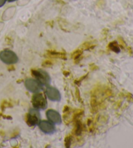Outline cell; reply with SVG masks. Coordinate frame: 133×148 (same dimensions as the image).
Wrapping results in <instances>:
<instances>
[{
  "label": "cell",
  "mask_w": 133,
  "mask_h": 148,
  "mask_svg": "<svg viewBox=\"0 0 133 148\" xmlns=\"http://www.w3.org/2000/svg\"><path fill=\"white\" fill-rule=\"evenodd\" d=\"M31 103L33 108L38 110H43L48 107L46 95H45V93H41V91L33 94Z\"/></svg>",
  "instance_id": "6da1fadb"
},
{
  "label": "cell",
  "mask_w": 133,
  "mask_h": 148,
  "mask_svg": "<svg viewBox=\"0 0 133 148\" xmlns=\"http://www.w3.org/2000/svg\"><path fill=\"white\" fill-rule=\"evenodd\" d=\"M0 60L7 65H13L18 62L19 59L13 51L5 49L0 52Z\"/></svg>",
  "instance_id": "7a4b0ae2"
},
{
  "label": "cell",
  "mask_w": 133,
  "mask_h": 148,
  "mask_svg": "<svg viewBox=\"0 0 133 148\" xmlns=\"http://www.w3.org/2000/svg\"><path fill=\"white\" fill-rule=\"evenodd\" d=\"M31 74L33 77L37 79L44 87L50 85L51 82V77L46 71L42 69H33L31 71Z\"/></svg>",
  "instance_id": "3957f363"
},
{
  "label": "cell",
  "mask_w": 133,
  "mask_h": 148,
  "mask_svg": "<svg viewBox=\"0 0 133 148\" xmlns=\"http://www.w3.org/2000/svg\"><path fill=\"white\" fill-rule=\"evenodd\" d=\"M25 121L28 126L36 127L40 121V114L39 110L36 108H30L26 115Z\"/></svg>",
  "instance_id": "277c9868"
},
{
  "label": "cell",
  "mask_w": 133,
  "mask_h": 148,
  "mask_svg": "<svg viewBox=\"0 0 133 148\" xmlns=\"http://www.w3.org/2000/svg\"><path fill=\"white\" fill-rule=\"evenodd\" d=\"M25 87L26 88L27 90L31 93H35L37 92H40L44 89V86H43L42 84H40L37 79L32 78H27L25 80Z\"/></svg>",
  "instance_id": "5b68a950"
},
{
  "label": "cell",
  "mask_w": 133,
  "mask_h": 148,
  "mask_svg": "<svg viewBox=\"0 0 133 148\" xmlns=\"http://www.w3.org/2000/svg\"><path fill=\"white\" fill-rule=\"evenodd\" d=\"M45 95L50 101L53 102H59L61 100V95L57 88L50 86V85L45 87Z\"/></svg>",
  "instance_id": "8992f818"
},
{
  "label": "cell",
  "mask_w": 133,
  "mask_h": 148,
  "mask_svg": "<svg viewBox=\"0 0 133 148\" xmlns=\"http://www.w3.org/2000/svg\"><path fill=\"white\" fill-rule=\"evenodd\" d=\"M38 125L39 127L40 131H42L44 134H53L56 132L55 124H53L49 120H40Z\"/></svg>",
  "instance_id": "52a82bcc"
},
{
  "label": "cell",
  "mask_w": 133,
  "mask_h": 148,
  "mask_svg": "<svg viewBox=\"0 0 133 148\" xmlns=\"http://www.w3.org/2000/svg\"><path fill=\"white\" fill-rule=\"evenodd\" d=\"M46 117L48 120L55 125H60L62 123V117L60 114L53 109L48 110L46 112Z\"/></svg>",
  "instance_id": "ba28073f"
},
{
  "label": "cell",
  "mask_w": 133,
  "mask_h": 148,
  "mask_svg": "<svg viewBox=\"0 0 133 148\" xmlns=\"http://www.w3.org/2000/svg\"><path fill=\"white\" fill-rule=\"evenodd\" d=\"M48 56L52 58H63L65 57V54L63 53L58 52H53V51H51V52H48Z\"/></svg>",
  "instance_id": "9c48e42d"
},
{
  "label": "cell",
  "mask_w": 133,
  "mask_h": 148,
  "mask_svg": "<svg viewBox=\"0 0 133 148\" xmlns=\"http://www.w3.org/2000/svg\"><path fill=\"white\" fill-rule=\"evenodd\" d=\"M109 48H111V50L114 51V52H115L118 53V52H119V51H120L119 48L118 47V45H117L116 42H112L111 43H110Z\"/></svg>",
  "instance_id": "30bf717a"
},
{
  "label": "cell",
  "mask_w": 133,
  "mask_h": 148,
  "mask_svg": "<svg viewBox=\"0 0 133 148\" xmlns=\"http://www.w3.org/2000/svg\"><path fill=\"white\" fill-rule=\"evenodd\" d=\"M7 0H0V7H3L5 4Z\"/></svg>",
  "instance_id": "8fae6325"
},
{
  "label": "cell",
  "mask_w": 133,
  "mask_h": 148,
  "mask_svg": "<svg viewBox=\"0 0 133 148\" xmlns=\"http://www.w3.org/2000/svg\"><path fill=\"white\" fill-rule=\"evenodd\" d=\"M9 2H14V1H16L17 0H7Z\"/></svg>",
  "instance_id": "7c38bea8"
}]
</instances>
